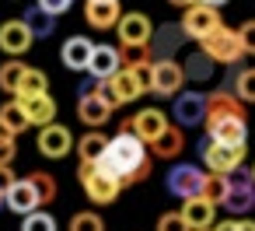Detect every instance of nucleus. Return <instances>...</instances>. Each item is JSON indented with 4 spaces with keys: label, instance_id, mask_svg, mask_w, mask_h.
Listing matches in <instances>:
<instances>
[{
    "label": "nucleus",
    "instance_id": "obj_27",
    "mask_svg": "<svg viewBox=\"0 0 255 231\" xmlns=\"http://www.w3.org/2000/svg\"><path fill=\"white\" fill-rule=\"evenodd\" d=\"M25 25L32 28L35 39H49V35L56 32V14H49V11H42V7L35 4L32 11H25Z\"/></svg>",
    "mask_w": 255,
    "mask_h": 231
},
{
    "label": "nucleus",
    "instance_id": "obj_10",
    "mask_svg": "<svg viewBox=\"0 0 255 231\" xmlns=\"http://www.w3.org/2000/svg\"><path fill=\"white\" fill-rule=\"evenodd\" d=\"M206 175H210V172H203V168H196V165H175V168L168 172V193H175L178 200L203 196Z\"/></svg>",
    "mask_w": 255,
    "mask_h": 231
},
{
    "label": "nucleus",
    "instance_id": "obj_11",
    "mask_svg": "<svg viewBox=\"0 0 255 231\" xmlns=\"http://www.w3.org/2000/svg\"><path fill=\"white\" fill-rule=\"evenodd\" d=\"M154 32H157V28H154V25H150V18H147V14H140V11L123 14V21H119V28H116L119 46H150Z\"/></svg>",
    "mask_w": 255,
    "mask_h": 231
},
{
    "label": "nucleus",
    "instance_id": "obj_20",
    "mask_svg": "<svg viewBox=\"0 0 255 231\" xmlns=\"http://www.w3.org/2000/svg\"><path fill=\"white\" fill-rule=\"evenodd\" d=\"M91 53H95V42L84 39V35H70L60 49V60L67 70H88L91 67Z\"/></svg>",
    "mask_w": 255,
    "mask_h": 231
},
{
    "label": "nucleus",
    "instance_id": "obj_38",
    "mask_svg": "<svg viewBox=\"0 0 255 231\" xmlns=\"http://www.w3.org/2000/svg\"><path fill=\"white\" fill-rule=\"evenodd\" d=\"M157 231H192V228H189V221L182 217V210H171V214H161Z\"/></svg>",
    "mask_w": 255,
    "mask_h": 231
},
{
    "label": "nucleus",
    "instance_id": "obj_23",
    "mask_svg": "<svg viewBox=\"0 0 255 231\" xmlns=\"http://www.w3.org/2000/svg\"><path fill=\"white\" fill-rule=\"evenodd\" d=\"M182 42H185L182 25H161V28L154 32V39H150L154 60H171V56H175V49H178Z\"/></svg>",
    "mask_w": 255,
    "mask_h": 231
},
{
    "label": "nucleus",
    "instance_id": "obj_33",
    "mask_svg": "<svg viewBox=\"0 0 255 231\" xmlns=\"http://www.w3.org/2000/svg\"><path fill=\"white\" fill-rule=\"evenodd\" d=\"M231 91L245 102V105H252L255 102V67H248V70H238L234 74V84H231Z\"/></svg>",
    "mask_w": 255,
    "mask_h": 231
},
{
    "label": "nucleus",
    "instance_id": "obj_16",
    "mask_svg": "<svg viewBox=\"0 0 255 231\" xmlns=\"http://www.w3.org/2000/svg\"><path fill=\"white\" fill-rule=\"evenodd\" d=\"M39 151H42L46 158H67V154L74 151V137H70V130L60 126V123L42 126V130H39Z\"/></svg>",
    "mask_w": 255,
    "mask_h": 231
},
{
    "label": "nucleus",
    "instance_id": "obj_35",
    "mask_svg": "<svg viewBox=\"0 0 255 231\" xmlns=\"http://www.w3.org/2000/svg\"><path fill=\"white\" fill-rule=\"evenodd\" d=\"M203 200H210L213 207H224L227 200V175H206V186H203Z\"/></svg>",
    "mask_w": 255,
    "mask_h": 231
},
{
    "label": "nucleus",
    "instance_id": "obj_44",
    "mask_svg": "<svg viewBox=\"0 0 255 231\" xmlns=\"http://www.w3.org/2000/svg\"><path fill=\"white\" fill-rule=\"evenodd\" d=\"M168 4H171V7H182V11H185V7H192V4H199V0H168Z\"/></svg>",
    "mask_w": 255,
    "mask_h": 231
},
{
    "label": "nucleus",
    "instance_id": "obj_25",
    "mask_svg": "<svg viewBox=\"0 0 255 231\" xmlns=\"http://www.w3.org/2000/svg\"><path fill=\"white\" fill-rule=\"evenodd\" d=\"M185 151V133H182V126L178 123H171L154 144H150V154L154 158H161V161H171V158H178Z\"/></svg>",
    "mask_w": 255,
    "mask_h": 231
},
{
    "label": "nucleus",
    "instance_id": "obj_32",
    "mask_svg": "<svg viewBox=\"0 0 255 231\" xmlns=\"http://www.w3.org/2000/svg\"><path fill=\"white\" fill-rule=\"evenodd\" d=\"M28 182H32V189H35V196H39L42 207H49V203L56 200V179H53L49 172H32Z\"/></svg>",
    "mask_w": 255,
    "mask_h": 231
},
{
    "label": "nucleus",
    "instance_id": "obj_19",
    "mask_svg": "<svg viewBox=\"0 0 255 231\" xmlns=\"http://www.w3.org/2000/svg\"><path fill=\"white\" fill-rule=\"evenodd\" d=\"M116 109L98 95V91H84L81 98H77V119L81 123H88V126H102V123H109V116H112Z\"/></svg>",
    "mask_w": 255,
    "mask_h": 231
},
{
    "label": "nucleus",
    "instance_id": "obj_7",
    "mask_svg": "<svg viewBox=\"0 0 255 231\" xmlns=\"http://www.w3.org/2000/svg\"><path fill=\"white\" fill-rule=\"evenodd\" d=\"M185 63H178L175 56L171 60H154V95H161V98H175V95H182V88H185Z\"/></svg>",
    "mask_w": 255,
    "mask_h": 231
},
{
    "label": "nucleus",
    "instance_id": "obj_47",
    "mask_svg": "<svg viewBox=\"0 0 255 231\" xmlns=\"http://www.w3.org/2000/svg\"><path fill=\"white\" fill-rule=\"evenodd\" d=\"M252 179H255V165H252Z\"/></svg>",
    "mask_w": 255,
    "mask_h": 231
},
{
    "label": "nucleus",
    "instance_id": "obj_8",
    "mask_svg": "<svg viewBox=\"0 0 255 231\" xmlns=\"http://www.w3.org/2000/svg\"><path fill=\"white\" fill-rule=\"evenodd\" d=\"M168 126H171V123H168V116H164L161 109H140L136 116L123 119V126H119V130H126V133H136V137H140V140L150 147V144H154V140H157V137H161Z\"/></svg>",
    "mask_w": 255,
    "mask_h": 231
},
{
    "label": "nucleus",
    "instance_id": "obj_48",
    "mask_svg": "<svg viewBox=\"0 0 255 231\" xmlns=\"http://www.w3.org/2000/svg\"><path fill=\"white\" fill-rule=\"evenodd\" d=\"M0 203H4V193H0Z\"/></svg>",
    "mask_w": 255,
    "mask_h": 231
},
{
    "label": "nucleus",
    "instance_id": "obj_42",
    "mask_svg": "<svg viewBox=\"0 0 255 231\" xmlns=\"http://www.w3.org/2000/svg\"><path fill=\"white\" fill-rule=\"evenodd\" d=\"M14 182H18V175L11 172V165H0V193H7Z\"/></svg>",
    "mask_w": 255,
    "mask_h": 231
},
{
    "label": "nucleus",
    "instance_id": "obj_28",
    "mask_svg": "<svg viewBox=\"0 0 255 231\" xmlns=\"http://www.w3.org/2000/svg\"><path fill=\"white\" fill-rule=\"evenodd\" d=\"M25 74H28V67H25L18 56H11L7 63H0V88H4L7 95H18V88H21Z\"/></svg>",
    "mask_w": 255,
    "mask_h": 231
},
{
    "label": "nucleus",
    "instance_id": "obj_4",
    "mask_svg": "<svg viewBox=\"0 0 255 231\" xmlns=\"http://www.w3.org/2000/svg\"><path fill=\"white\" fill-rule=\"evenodd\" d=\"M77 179H81V186H84V193H88V200L91 203H98V207H105V203H112L126 186L116 179V175H109V172H102L98 165H81V172H77Z\"/></svg>",
    "mask_w": 255,
    "mask_h": 231
},
{
    "label": "nucleus",
    "instance_id": "obj_14",
    "mask_svg": "<svg viewBox=\"0 0 255 231\" xmlns=\"http://www.w3.org/2000/svg\"><path fill=\"white\" fill-rule=\"evenodd\" d=\"M206 133H210V140H217V144H234V147H245V144H248V123H245V116L213 119V123H206Z\"/></svg>",
    "mask_w": 255,
    "mask_h": 231
},
{
    "label": "nucleus",
    "instance_id": "obj_36",
    "mask_svg": "<svg viewBox=\"0 0 255 231\" xmlns=\"http://www.w3.org/2000/svg\"><path fill=\"white\" fill-rule=\"evenodd\" d=\"M67 231H105V221L95 210H81V214L70 217V228Z\"/></svg>",
    "mask_w": 255,
    "mask_h": 231
},
{
    "label": "nucleus",
    "instance_id": "obj_24",
    "mask_svg": "<svg viewBox=\"0 0 255 231\" xmlns=\"http://www.w3.org/2000/svg\"><path fill=\"white\" fill-rule=\"evenodd\" d=\"M21 102V109H25V116H28V123L32 126H49V123H56V102L49 98V95H32V98H18Z\"/></svg>",
    "mask_w": 255,
    "mask_h": 231
},
{
    "label": "nucleus",
    "instance_id": "obj_12",
    "mask_svg": "<svg viewBox=\"0 0 255 231\" xmlns=\"http://www.w3.org/2000/svg\"><path fill=\"white\" fill-rule=\"evenodd\" d=\"M171 116L178 126H206V95L203 91H182L175 95V105H171Z\"/></svg>",
    "mask_w": 255,
    "mask_h": 231
},
{
    "label": "nucleus",
    "instance_id": "obj_26",
    "mask_svg": "<svg viewBox=\"0 0 255 231\" xmlns=\"http://www.w3.org/2000/svg\"><path fill=\"white\" fill-rule=\"evenodd\" d=\"M105 151H109V137H105V133H98V130H91V133H84V137L77 140L81 165H98V161L105 158Z\"/></svg>",
    "mask_w": 255,
    "mask_h": 231
},
{
    "label": "nucleus",
    "instance_id": "obj_1",
    "mask_svg": "<svg viewBox=\"0 0 255 231\" xmlns=\"http://www.w3.org/2000/svg\"><path fill=\"white\" fill-rule=\"evenodd\" d=\"M98 168L109 172V175H116L123 186H136V182H143V179L150 175L154 158H150V147H147L136 133L119 130V133L109 140V151H105V158L98 161Z\"/></svg>",
    "mask_w": 255,
    "mask_h": 231
},
{
    "label": "nucleus",
    "instance_id": "obj_45",
    "mask_svg": "<svg viewBox=\"0 0 255 231\" xmlns=\"http://www.w3.org/2000/svg\"><path fill=\"white\" fill-rule=\"evenodd\" d=\"M238 228H241V231H255V221H248V217H241V221H238Z\"/></svg>",
    "mask_w": 255,
    "mask_h": 231
},
{
    "label": "nucleus",
    "instance_id": "obj_39",
    "mask_svg": "<svg viewBox=\"0 0 255 231\" xmlns=\"http://www.w3.org/2000/svg\"><path fill=\"white\" fill-rule=\"evenodd\" d=\"M238 35L245 42V53H255V18L245 21V25H238Z\"/></svg>",
    "mask_w": 255,
    "mask_h": 231
},
{
    "label": "nucleus",
    "instance_id": "obj_21",
    "mask_svg": "<svg viewBox=\"0 0 255 231\" xmlns=\"http://www.w3.org/2000/svg\"><path fill=\"white\" fill-rule=\"evenodd\" d=\"M182 217L189 221L192 231H210L217 224V207L203 196H192V200H182Z\"/></svg>",
    "mask_w": 255,
    "mask_h": 231
},
{
    "label": "nucleus",
    "instance_id": "obj_5",
    "mask_svg": "<svg viewBox=\"0 0 255 231\" xmlns=\"http://www.w3.org/2000/svg\"><path fill=\"white\" fill-rule=\"evenodd\" d=\"M203 165H206V172H213V175H234V172L245 165V147L206 140V144H203Z\"/></svg>",
    "mask_w": 255,
    "mask_h": 231
},
{
    "label": "nucleus",
    "instance_id": "obj_43",
    "mask_svg": "<svg viewBox=\"0 0 255 231\" xmlns=\"http://www.w3.org/2000/svg\"><path fill=\"white\" fill-rule=\"evenodd\" d=\"M210 231H241V228H238V221H220V224H213Z\"/></svg>",
    "mask_w": 255,
    "mask_h": 231
},
{
    "label": "nucleus",
    "instance_id": "obj_22",
    "mask_svg": "<svg viewBox=\"0 0 255 231\" xmlns=\"http://www.w3.org/2000/svg\"><path fill=\"white\" fill-rule=\"evenodd\" d=\"M4 203H7L14 214H21V217H28V214H35V210H42V203H39V196H35V189H32V182H28V179H18V182L4 193Z\"/></svg>",
    "mask_w": 255,
    "mask_h": 231
},
{
    "label": "nucleus",
    "instance_id": "obj_29",
    "mask_svg": "<svg viewBox=\"0 0 255 231\" xmlns=\"http://www.w3.org/2000/svg\"><path fill=\"white\" fill-rule=\"evenodd\" d=\"M213 67H217L213 56L199 49V53H192V56L185 60V77H189V81H210V77H213Z\"/></svg>",
    "mask_w": 255,
    "mask_h": 231
},
{
    "label": "nucleus",
    "instance_id": "obj_30",
    "mask_svg": "<svg viewBox=\"0 0 255 231\" xmlns=\"http://www.w3.org/2000/svg\"><path fill=\"white\" fill-rule=\"evenodd\" d=\"M0 123H4V126H7L14 137H18V133H25V126H32L18 98H14V102H7V105H0Z\"/></svg>",
    "mask_w": 255,
    "mask_h": 231
},
{
    "label": "nucleus",
    "instance_id": "obj_41",
    "mask_svg": "<svg viewBox=\"0 0 255 231\" xmlns=\"http://www.w3.org/2000/svg\"><path fill=\"white\" fill-rule=\"evenodd\" d=\"M39 7H42V11H49V14H56V18H60V14H63V11H67V7H70V0H39Z\"/></svg>",
    "mask_w": 255,
    "mask_h": 231
},
{
    "label": "nucleus",
    "instance_id": "obj_17",
    "mask_svg": "<svg viewBox=\"0 0 255 231\" xmlns=\"http://www.w3.org/2000/svg\"><path fill=\"white\" fill-rule=\"evenodd\" d=\"M119 70H123V53H119V46H95L88 74H91L95 81H109V77H116Z\"/></svg>",
    "mask_w": 255,
    "mask_h": 231
},
{
    "label": "nucleus",
    "instance_id": "obj_46",
    "mask_svg": "<svg viewBox=\"0 0 255 231\" xmlns=\"http://www.w3.org/2000/svg\"><path fill=\"white\" fill-rule=\"evenodd\" d=\"M199 4H210V7H224L227 0H199Z\"/></svg>",
    "mask_w": 255,
    "mask_h": 231
},
{
    "label": "nucleus",
    "instance_id": "obj_9",
    "mask_svg": "<svg viewBox=\"0 0 255 231\" xmlns=\"http://www.w3.org/2000/svg\"><path fill=\"white\" fill-rule=\"evenodd\" d=\"M255 207V179L252 172H234L227 175V200H224V210L227 214H248Z\"/></svg>",
    "mask_w": 255,
    "mask_h": 231
},
{
    "label": "nucleus",
    "instance_id": "obj_6",
    "mask_svg": "<svg viewBox=\"0 0 255 231\" xmlns=\"http://www.w3.org/2000/svg\"><path fill=\"white\" fill-rule=\"evenodd\" d=\"M182 32H185V39H196V42H203L210 32H217L224 21H220V11L217 7H210V4H192V7H185L182 11Z\"/></svg>",
    "mask_w": 255,
    "mask_h": 231
},
{
    "label": "nucleus",
    "instance_id": "obj_13",
    "mask_svg": "<svg viewBox=\"0 0 255 231\" xmlns=\"http://www.w3.org/2000/svg\"><path fill=\"white\" fill-rule=\"evenodd\" d=\"M32 42H35V35L25 25V18H14V21L0 25V49H4L7 56H25L32 49Z\"/></svg>",
    "mask_w": 255,
    "mask_h": 231
},
{
    "label": "nucleus",
    "instance_id": "obj_40",
    "mask_svg": "<svg viewBox=\"0 0 255 231\" xmlns=\"http://www.w3.org/2000/svg\"><path fill=\"white\" fill-rule=\"evenodd\" d=\"M14 154H18L14 137H0V165H11V161H14Z\"/></svg>",
    "mask_w": 255,
    "mask_h": 231
},
{
    "label": "nucleus",
    "instance_id": "obj_2",
    "mask_svg": "<svg viewBox=\"0 0 255 231\" xmlns=\"http://www.w3.org/2000/svg\"><path fill=\"white\" fill-rule=\"evenodd\" d=\"M199 49L210 53L213 63H224V67H238L241 56H245V42H241L238 28H227V25H220L217 32H210V35L199 42Z\"/></svg>",
    "mask_w": 255,
    "mask_h": 231
},
{
    "label": "nucleus",
    "instance_id": "obj_31",
    "mask_svg": "<svg viewBox=\"0 0 255 231\" xmlns=\"http://www.w3.org/2000/svg\"><path fill=\"white\" fill-rule=\"evenodd\" d=\"M123 53V67L126 70H136V67H150L154 63V49L150 46H119Z\"/></svg>",
    "mask_w": 255,
    "mask_h": 231
},
{
    "label": "nucleus",
    "instance_id": "obj_15",
    "mask_svg": "<svg viewBox=\"0 0 255 231\" xmlns=\"http://www.w3.org/2000/svg\"><path fill=\"white\" fill-rule=\"evenodd\" d=\"M84 18H88L91 28L109 32V28H119V21H123V7H119V0H88Z\"/></svg>",
    "mask_w": 255,
    "mask_h": 231
},
{
    "label": "nucleus",
    "instance_id": "obj_34",
    "mask_svg": "<svg viewBox=\"0 0 255 231\" xmlns=\"http://www.w3.org/2000/svg\"><path fill=\"white\" fill-rule=\"evenodd\" d=\"M46 88H49V81H46V74H42V70H35V67H28V74H25V81H21V88H18V98H32V95H46Z\"/></svg>",
    "mask_w": 255,
    "mask_h": 231
},
{
    "label": "nucleus",
    "instance_id": "obj_37",
    "mask_svg": "<svg viewBox=\"0 0 255 231\" xmlns=\"http://www.w3.org/2000/svg\"><path fill=\"white\" fill-rule=\"evenodd\" d=\"M21 231H56V217L46 210H35V214L21 217Z\"/></svg>",
    "mask_w": 255,
    "mask_h": 231
},
{
    "label": "nucleus",
    "instance_id": "obj_18",
    "mask_svg": "<svg viewBox=\"0 0 255 231\" xmlns=\"http://www.w3.org/2000/svg\"><path fill=\"white\" fill-rule=\"evenodd\" d=\"M224 116H245V102L231 88H220V91H210L206 95V123L224 119Z\"/></svg>",
    "mask_w": 255,
    "mask_h": 231
},
{
    "label": "nucleus",
    "instance_id": "obj_3",
    "mask_svg": "<svg viewBox=\"0 0 255 231\" xmlns=\"http://www.w3.org/2000/svg\"><path fill=\"white\" fill-rule=\"evenodd\" d=\"M88 91H98L112 109H119V105H126V102H136V98H143L147 91L140 88V81H136V74L133 70H119L116 77H109V81H95Z\"/></svg>",
    "mask_w": 255,
    "mask_h": 231
}]
</instances>
